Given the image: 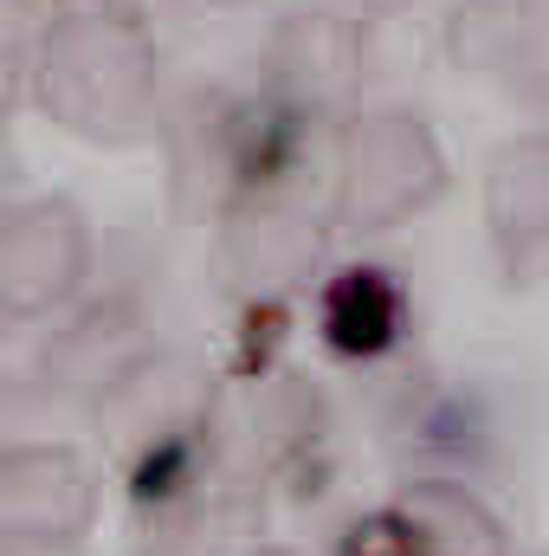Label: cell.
Returning <instances> with one entry per match:
<instances>
[{
	"label": "cell",
	"mask_w": 549,
	"mask_h": 556,
	"mask_svg": "<svg viewBox=\"0 0 549 556\" xmlns=\"http://www.w3.org/2000/svg\"><path fill=\"white\" fill-rule=\"evenodd\" d=\"M26 91L65 137L130 149L162 117V52L124 7H65L26 52Z\"/></svg>",
	"instance_id": "obj_1"
},
{
	"label": "cell",
	"mask_w": 549,
	"mask_h": 556,
	"mask_svg": "<svg viewBox=\"0 0 549 556\" xmlns=\"http://www.w3.org/2000/svg\"><path fill=\"white\" fill-rule=\"evenodd\" d=\"M446 194V149L408 104H369L336 130L330 155V227L388 233Z\"/></svg>",
	"instance_id": "obj_2"
},
{
	"label": "cell",
	"mask_w": 549,
	"mask_h": 556,
	"mask_svg": "<svg viewBox=\"0 0 549 556\" xmlns=\"http://www.w3.org/2000/svg\"><path fill=\"white\" fill-rule=\"evenodd\" d=\"M91 278V220L72 194H26L0 214V317L65 311Z\"/></svg>",
	"instance_id": "obj_3"
},
{
	"label": "cell",
	"mask_w": 549,
	"mask_h": 556,
	"mask_svg": "<svg viewBox=\"0 0 549 556\" xmlns=\"http://www.w3.org/2000/svg\"><path fill=\"white\" fill-rule=\"evenodd\" d=\"M98 511V472L65 440L0 446V538L78 544Z\"/></svg>",
	"instance_id": "obj_4"
},
{
	"label": "cell",
	"mask_w": 549,
	"mask_h": 556,
	"mask_svg": "<svg viewBox=\"0 0 549 556\" xmlns=\"http://www.w3.org/2000/svg\"><path fill=\"white\" fill-rule=\"evenodd\" d=\"M317 253H323V227L304 207L272 201V194H246L220 233V266L253 291H278V285L310 278Z\"/></svg>",
	"instance_id": "obj_5"
},
{
	"label": "cell",
	"mask_w": 549,
	"mask_h": 556,
	"mask_svg": "<svg viewBox=\"0 0 549 556\" xmlns=\"http://www.w3.org/2000/svg\"><path fill=\"white\" fill-rule=\"evenodd\" d=\"M137 363H142V343H137L130 311L124 304H91L46 343L39 376H46V395H72V402H98L104 408L130 382Z\"/></svg>",
	"instance_id": "obj_6"
},
{
	"label": "cell",
	"mask_w": 549,
	"mask_h": 556,
	"mask_svg": "<svg viewBox=\"0 0 549 556\" xmlns=\"http://www.w3.org/2000/svg\"><path fill=\"white\" fill-rule=\"evenodd\" d=\"M485 227L511 266L549 253V130H524L485 162Z\"/></svg>",
	"instance_id": "obj_7"
},
{
	"label": "cell",
	"mask_w": 549,
	"mask_h": 556,
	"mask_svg": "<svg viewBox=\"0 0 549 556\" xmlns=\"http://www.w3.org/2000/svg\"><path fill=\"white\" fill-rule=\"evenodd\" d=\"M323 343L343 356H382L408 330V285L388 266H343L317 298Z\"/></svg>",
	"instance_id": "obj_8"
},
{
	"label": "cell",
	"mask_w": 549,
	"mask_h": 556,
	"mask_svg": "<svg viewBox=\"0 0 549 556\" xmlns=\"http://www.w3.org/2000/svg\"><path fill=\"white\" fill-rule=\"evenodd\" d=\"M39 0H0V52H13V59H26L33 52V39H39Z\"/></svg>",
	"instance_id": "obj_9"
},
{
	"label": "cell",
	"mask_w": 549,
	"mask_h": 556,
	"mask_svg": "<svg viewBox=\"0 0 549 556\" xmlns=\"http://www.w3.org/2000/svg\"><path fill=\"white\" fill-rule=\"evenodd\" d=\"M20 91H26V59L0 52V142L13 130V111H20Z\"/></svg>",
	"instance_id": "obj_10"
},
{
	"label": "cell",
	"mask_w": 549,
	"mask_h": 556,
	"mask_svg": "<svg viewBox=\"0 0 549 556\" xmlns=\"http://www.w3.org/2000/svg\"><path fill=\"white\" fill-rule=\"evenodd\" d=\"M0 556H85L78 544H46V538H0Z\"/></svg>",
	"instance_id": "obj_11"
},
{
	"label": "cell",
	"mask_w": 549,
	"mask_h": 556,
	"mask_svg": "<svg viewBox=\"0 0 549 556\" xmlns=\"http://www.w3.org/2000/svg\"><path fill=\"white\" fill-rule=\"evenodd\" d=\"M0 343H7V317H0Z\"/></svg>",
	"instance_id": "obj_12"
}]
</instances>
